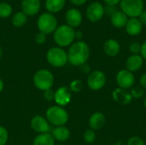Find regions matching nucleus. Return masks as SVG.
<instances>
[{
  "label": "nucleus",
  "mask_w": 146,
  "mask_h": 145,
  "mask_svg": "<svg viewBox=\"0 0 146 145\" xmlns=\"http://www.w3.org/2000/svg\"><path fill=\"white\" fill-rule=\"evenodd\" d=\"M130 94H131L133 98L139 99V98H141L145 95V91H144V90L142 88H140L139 86H136V87L132 88V90L130 91Z\"/></svg>",
  "instance_id": "28"
},
{
  "label": "nucleus",
  "mask_w": 146,
  "mask_h": 145,
  "mask_svg": "<svg viewBox=\"0 0 146 145\" xmlns=\"http://www.w3.org/2000/svg\"><path fill=\"white\" fill-rule=\"evenodd\" d=\"M3 87H4V84H3V79L0 78V93L3 91Z\"/></svg>",
  "instance_id": "41"
},
{
  "label": "nucleus",
  "mask_w": 146,
  "mask_h": 145,
  "mask_svg": "<svg viewBox=\"0 0 146 145\" xmlns=\"http://www.w3.org/2000/svg\"><path fill=\"white\" fill-rule=\"evenodd\" d=\"M72 99L71 91L67 86H61L56 91L54 95V101L56 105L64 107L68 105Z\"/></svg>",
  "instance_id": "11"
},
{
  "label": "nucleus",
  "mask_w": 146,
  "mask_h": 145,
  "mask_svg": "<svg viewBox=\"0 0 146 145\" xmlns=\"http://www.w3.org/2000/svg\"><path fill=\"white\" fill-rule=\"evenodd\" d=\"M104 2L108 5V6H115L120 3L121 0H104Z\"/></svg>",
  "instance_id": "36"
},
{
  "label": "nucleus",
  "mask_w": 146,
  "mask_h": 145,
  "mask_svg": "<svg viewBox=\"0 0 146 145\" xmlns=\"http://www.w3.org/2000/svg\"><path fill=\"white\" fill-rule=\"evenodd\" d=\"M82 20H83L82 14L78 9H75V8L69 9L65 14L66 25L69 26L70 27L74 29L81 25Z\"/></svg>",
  "instance_id": "12"
},
{
  "label": "nucleus",
  "mask_w": 146,
  "mask_h": 145,
  "mask_svg": "<svg viewBox=\"0 0 146 145\" xmlns=\"http://www.w3.org/2000/svg\"><path fill=\"white\" fill-rule=\"evenodd\" d=\"M21 11L27 16H33L38 14L41 9L40 0H22L21 1Z\"/></svg>",
  "instance_id": "14"
},
{
  "label": "nucleus",
  "mask_w": 146,
  "mask_h": 145,
  "mask_svg": "<svg viewBox=\"0 0 146 145\" xmlns=\"http://www.w3.org/2000/svg\"><path fill=\"white\" fill-rule=\"evenodd\" d=\"M66 4V0H45L44 7L47 12L56 14L63 9Z\"/></svg>",
  "instance_id": "21"
},
{
  "label": "nucleus",
  "mask_w": 146,
  "mask_h": 145,
  "mask_svg": "<svg viewBox=\"0 0 146 145\" xmlns=\"http://www.w3.org/2000/svg\"><path fill=\"white\" fill-rule=\"evenodd\" d=\"M120 7L121 11L130 18H138L144 11L143 0H121Z\"/></svg>",
  "instance_id": "7"
},
{
  "label": "nucleus",
  "mask_w": 146,
  "mask_h": 145,
  "mask_svg": "<svg viewBox=\"0 0 146 145\" xmlns=\"http://www.w3.org/2000/svg\"><path fill=\"white\" fill-rule=\"evenodd\" d=\"M33 80L37 89L45 91L53 86L54 75L48 69H39L34 73Z\"/></svg>",
  "instance_id": "4"
},
{
  "label": "nucleus",
  "mask_w": 146,
  "mask_h": 145,
  "mask_svg": "<svg viewBox=\"0 0 146 145\" xmlns=\"http://www.w3.org/2000/svg\"><path fill=\"white\" fill-rule=\"evenodd\" d=\"M80 70L83 73H90L91 71V68H90V65L87 64V63H85L83 65L80 66Z\"/></svg>",
  "instance_id": "34"
},
{
  "label": "nucleus",
  "mask_w": 146,
  "mask_h": 145,
  "mask_svg": "<svg viewBox=\"0 0 146 145\" xmlns=\"http://www.w3.org/2000/svg\"><path fill=\"white\" fill-rule=\"evenodd\" d=\"M103 49H104V53L107 56H109L110 57H115L120 53L121 45L117 40L110 38L104 42Z\"/></svg>",
  "instance_id": "16"
},
{
  "label": "nucleus",
  "mask_w": 146,
  "mask_h": 145,
  "mask_svg": "<svg viewBox=\"0 0 146 145\" xmlns=\"http://www.w3.org/2000/svg\"><path fill=\"white\" fill-rule=\"evenodd\" d=\"M53 39L58 47L70 46L75 39V30L66 24L60 25L53 32Z\"/></svg>",
  "instance_id": "2"
},
{
  "label": "nucleus",
  "mask_w": 146,
  "mask_h": 145,
  "mask_svg": "<svg viewBox=\"0 0 146 145\" xmlns=\"http://www.w3.org/2000/svg\"><path fill=\"white\" fill-rule=\"evenodd\" d=\"M69 90L73 92H80L83 89V83L80 79H74L73 80L69 85Z\"/></svg>",
  "instance_id": "26"
},
{
  "label": "nucleus",
  "mask_w": 146,
  "mask_h": 145,
  "mask_svg": "<svg viewBox=\"0 0 146 145\" xmlns=\"http://www.w3.org/2000/svg\"><path fill=\"white\" fill-rule=\"evenodd\" d=\"M83 36V33L80 32V31H78V32H75V38H81Z\"/></svg>",
  "instance_id": "40"
},
{
  "label": "nucleus",
  "mask_w": 146,
  "mask_h": 145,
  "mask_svg": "<svg viewBox=\"0 0 146 145\" xmlns=\"http://www.w3.org/2000/svg\"><path fill=\"white\" fill-rule=\"evenodd\" d=\"M141 56L143 57V59L146 60V41H145L142 44H141V51H140Z\"/></svg>",
  "instance_id": "38"
},
{
  "label": "nucleus",
  "mask_w": 146,
  "mask_h": 145,
  "mask_svg": "<svg viewBox=\"0 0 146 145\" xmlns=\"http://www.w3.org/2000/svg\"><path fill=\"white\" fill-rule=\"evenodd\" d=\"M46 60L54 68H62L68 62L67 52L58 46L49 49L46 53Z\"/></svg>",
  "instance_id": "5"
},
{
  "label": "nucleus",
  "mask_w": 146,
  "mask_h": 145,
  "mask_svg": "<svg viewBox=\"0 0 146 145\" xmlns=\"http://www.w3.org/2000/svg\"><path fill=\"white\" fill-rule=\"evenodd\" d=\"M13 13L12 6L6 2L0 3V18H7L9 17Z\"/></svg>",
  "instance_id": "25"
},
{
  "label": "nucleus",
  "mask_w": 146,
  "mask_h": 145,
  "mask_svg": "<svg viewBox=\"0 0 146 145\" xmlns=\"http://www.w3.org/2000/svg\"><path fill=\"white\" fill-rule=\"evenodd\" d=\"M53 138L58 142H65L70 138V131L65 126H56L51 132Z\"/></svg>",
  "instance_id": "22"
},
{
  "label": "nucleus",
  "mask_w": 146,
  "mask_h": 145,
  "mask_svg": "<svg viewBox=\"0 0 146 145\" xmlns=\"http://www.w3.org/2000/svg\"><path fill=\"white\" fill-rule=\"evenodd\" d=\"M1 57H2V47L0 45V59H1Z\"/></svg>",
  "instance_id": "42"
},
{
  "label": "nucleus",
  "mask_w": 146,
  "mask_h": 145,
  "mask_svg": "<svg viewBox=\"0 0 146 145\" xmlns=\"http://www.w3.org/2000/svg\"><path fill=\"white\" fill-rule=\"evenodd\" d=\"M144 106H145V108L146 109V97L145 98V100H144Z\"/></svg>",
  "instance_id": "43"
},
{
  "label": "nucleus",
  "mask_w": 146,
  "mask_h": 145,
  "mask_svg": "<svg viewBox=\"0 0 146 145\" xmlns=\"http://www.w3.org/2000/svg\"><path fill=\"white\" fill-rule=\"evenodd\" d=\"M144 64V59L140 55H131L126 61L127 70L133 73L141 68Z\"/></svg>",
  "instance_id": "17"
},
{
  "label": "nucleus",
  "mask_w": 146,
  "mask_h": 145,
  "mask_svg": "<svg viewBox=\"0 0 146 145\" xmlns=\"http://www.w3.org/2000/svg\"><path fill=\"white\" fill-rule=\"evenodd\" d=\"M83 138H84V141L86 143H87V144H92L96 140V133H95V132L93 130L89 129V130L86 131V132L84 133Z\"/></svg>",
  "instance_id": "27"
},
{
  "label": "nucleus",
  "mask_w": 146,
  "mask_h": 145,
  "mask_svg": "<svg viewBox=\"0 0 146 145\" xmlns=\"http://www.w3.org/2000/svg\"><path fill=\"white\" fill-rule=\"evenodd\" d=\"M140 85L142 88L146 89V73L140 77Z\"/></svg>",
  "instance_id": "39"
},
{
  "label": "nucleus",
  "mask_w": 146,
  "mask_h": 145,
  "mask_svg": "<svg viewBox=\"0 0 146 145\" xmlns=\"http://www.w3.org/2000/svg\"><path fill=\"white\" fill-rule=\"evenodd\" d=\"M54 95H55V91H53L51 89H50V90H47V91H44V99H45V100H47V101L54 100Z\"/></svg>",
  "instance_id": "33"
},
{
  "label": "nucleus",
  "mask_w": 146,
  "mask_h": 145,
  "mask_svg": "<svg viewBox=\"0 0 146 145\" xmlns=\"http://www.w3.org/2000/svg\"><path fill=\"white\" fill-rule=\"evenodd\" d=\"M57 20L53 14L49 12L42 13L37 20V26L39 32L45 34H50L55 32L57 26Z\"/></svg>",
  "instance_id": "6"
},
{
  "label": "nucleus",
  "mask_w": 146,
  "mask_h": 145,
  "mask_svg": "<svg viewBox=\"0 0 146 145\" xmlns=\"http://www.w3.org/2000/svg\"><path fill=\"white\" fill-rule=\"evenodd\" d=\"M128 21V18L126 14H124L121 10H116L111 15L110 21L111 24L116 27V28H122L125 27L127 22Z\"/></svg>",
  "instance_id": "20"
},
{
  "label": "nucleus",
  "mask_w": 146,
  "mask_h": 145,
  "mask_svg": "<svg viewBox=\"0 0 146 145\" xmlns=\"http://www.w3.org/2000/svg\"><path fill=\"white\" fill-rule=\"evenodd\" d=\"M138 18H139V20L140 21V22H141V24L143 26H146V11L144 10Z\"/></svg>",
  "instance_id": "35"
},
{
  "label": "nucleus",
  "mask_w": 146,
  "mask_h": 145,
  "mask_svg": "<svg viewBox=\"0 0 146 145\" xmlns=\"http://www.w3.org/2000/svg\"><path fill=\"white\" fill-rule=\"evenodd\" d=\"M112 97H113V99L116 103L122 104V105L129 104L133 100V97L129 91H127L125 89L119 88V87L113 91Z\"/></svg>",
  "instance_id": "15"
},
{
  "label": "nucleus",
  "mask_w": 146,
  "mask_h": 145,
  "mask_svg": "<svg viewBox=\"0 0 146 145\" xmlns=\"http://www.w3.org/2000/svg\"><path fill=\"white\" fill-rule=\"evenodd\" d=\"M30 126L32 129L38 134L48 133L50 128L46 118L41 115H35L34 117H33L30 122Z\"/></svg>",
  "instance_id": "13"
},
{
  "label": "nucleus",
  "mask_w": 146,
  "mask_h": 145,
  "mask_svg": "<svg viewBox=\"0 0 146 145\" xmlns=\"http://www.w3.org/2000/svg\"><path fill=\"white\" fill-rule=\"evenodd\" d=\"M45 118L49 124L56 126H62L67 124L69 119L67 110L61 106L54 105L50 107L45 113Z\"/></svg>",
  "instance_id": "3"
},
{
  "label": "nucleus",
  "mask_w": 146,
  "mask_h": 145,
  "mask_svg": "<svg viewBox=\"0 0 146 145\" xmlns=\"http://www.w3.org/2000/svg\"><path fill=\"white\" fill-rule=\"evenodd\" d=\"M9 139V132L7 129L0 126V145H6Z\"/></svg>",
  "instance_id": "29"
},
{
  "label": "nucleus",
  "mask_w": 146,
  "mask_h": 145,
  "mask_svg": "<svg viewBox=\"0 0 146 145\" xmlns=\"http://www.w3.org/2000/svg\"><path fill=\"white\" fill-rule=\"evenodd\" d=\"M129 50L132 55H139L141 51V44L137 42L132 43L129 46Z\"/></svg>",
  "instance_id": "30"
},
{
  "label": "nucleus",
  "mask_w": 146,
  "mask_h": 145,
  "mask_svg": "<svg viewBox=\"0 0 146 145\" xmlns=\"http://www.w3.org/2000/svg\"><path fill=\"white\" fill-rule=\"evenodd\" d=\"M105 122H106L105 115L100 112H96L92 114L89 118V126L91 129L93 131L100 130L101 128H103L105 125Z\"/></svg>",
  "instance_id": "19"
},
{
  "label": "nucleus",
  "mask_w": 146,
  "mask_h": 145,
  "mask_svg": "<svg viewBox=\"0 0 146 145\" xmlns=\"http://www.w3.org/2000/svg\"><path fill=\"white\" fill-rule=\"evenodd\" d=\"M68 54V61L70 64L76 67H80L81 65L86 63L90 56V47L89 45L81 40L73 43Z\"/></svg>",
  "instance_id": "1"
},
{
  "label": "nucleus",
  "mask_w": 146,
  "mask_h": 145,
  "mask_svg": "<svg viewBox=\"0 0 146 145\" xmlns=\"http://www.w3.org/2000/svg\"><path fill=\"white\" fill-rule=\"evenodd\" d=\"M33 145H55V139L49 132L38 134L33 139Z\"/></svg>",
  "instance_id": "23"
},
{
  "label": "nucleus",
  "mask_w": 146,
  "mask_h": 145,
  "mask_svg": "<svg viewBox=\"0 0 146 145\" xmlns=\"http://www.w3.org/2000/svg\"><path fill=\"white\" fill-rule=\"evenodd\" d=\"M58 145H65V144H58Z\"/></svg>",
  "instance_id": "44"
},
{
  "label": "nucleus",
  "mask_w": 146,
  "mask_h": 145,
  "mask_svg": "<svg viewBox=\"0 0 146 145\" xmlns=\"http://www.w3.org/2000/svg\"><path fill=\"white\" fill-rule=\"evenodd\" d=\"M126 32L128 35L137 36L139 35L143 29V25L141 24L139 18H130L128 19L126 26Z\"/></svg>",
  "instance_id": "18"
},
{
  "label": "nucleus",
  "mask_w": 146,
  "mask_h": 145,
  "mask_svg": "<svg viewBox=\"0 0 146 145\" xmlns=\"http://www.w3.org/2000/svg\"><path fill=\"white\" fill-rule=\"evenodd\" d=\"M115 80L119 88L127 90L133 88L135 81V78L132 72L127 69H122L117 73Z\"/></svg>",
  "instance_id": "10"
},
{
  "label": "nucleus",
  "mask_w": 146,
  "mask_h": 145,
  "mask_svg": "<svg viewBox=\"0 0 146 145\" xmlns=\"http://www.w3.org/2000/svg\"><path fill=\"white\" fill-rule=\"evenodd\" d=\"M127 145H145V143L139 137L134 136V137H132L128 139Z\"/></svg>",
  "instance_id": "31"
},
{
  "label": "nucleus",
  "mask_w": 146,
  "mask_h": 145,
  "mask_svg": "<svg viewBox=\"0 0 146 145\" xmlns=\"http://www.w3.org/2000/svg\"><path fill=\"white\" fill-rule=\"evenodd\" d=\"M47 38V34L42 32H38L36 36H35V41L38 44H43L45 43Z\"/></svg>",
  "instance_id": "32"
},
{
  "label": "nucleus",
  "mask_w": 146,
  "mask_h": 145,
  "mask_svg": "<svg viewBox=\"0 0 146 145\" xmlns=\"http://www.w3.org/2000/svg\"><path fill=\"white\" fill-rule=\"evenodd\" d=\"M69 1L75 6H82L86 3L87 0H69Z\"/></svg>",
  "instance_id": "37"
},
{
  "label": "nucleus",
  "mask_w": 146,
  "mask_h": 145,
  "mask_svg": "<svg viewBox=\"0 0 146 145\" xmlns=\"http://www.w3.org/2000/svg\"><path fill=\"white\" fill-rule=\"evenodd\" d=\"M106 75L100 70L92 72L87 77V85L92 91H99L103 89L106 84Z\"/></svg>",
  "instance_id": "8"
},
{
  "label": "nucleus",
  "mask_w": 146,
  "mask_h": 145,
  "mask_svg": "<svg viewBox=\"0 0 146 145\" xmlns=\"http://www.w3.org/2000/svg\"><path fill=\"white\" fill-rule=\"evenodd\" d=\"M104 13L105 9L103 4L98 2H93L88 5L86 15L91 22H98L104 17Z\"/></svg>",
  "instance_id": "9"
},
{
  "label": "nucleus",
  "mask_w": 146,
  "mask_h": 145,
  "mask_svg": "<svg viewBox=\"0 0 146 145\" xmlns=\"http://www.w3.org/2000/svg\"><path fill=\"white\" fill-rule=\"evenodd\" d=\"M27 21V15L22 11L15 13L11 18V23L15 27H21L25 26Z\"/></svg>",
  "instance_id": "24"
}]
</instances>
